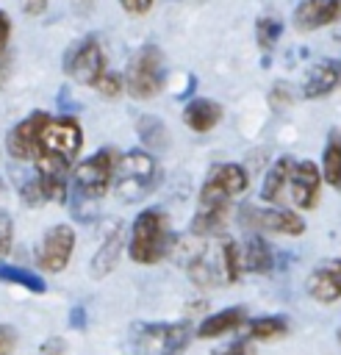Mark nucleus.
Segmentation results:
<instances>
[{
	"label": "nucleus",
	"mask_w": 341,
	"mask_h": 355,
	"mask_svg": "<svg viewBox=\"0 0 341 355\" xmlns=\"http://www.w3.org/2000/svg\"><path fill=\"white\" fill-rule=\"evenodd\" d=\"M172 250V225L166 211L161 208H144L133 227H130V241H128V252L136 263H158L161 258H166V252Z\"/></svg>",
	"instance_id": "nucleus-1"
},
{
	"label": "nucleus",
	"mask_w": 341,
	"mask_h": 355,
	"mask_svg": "<svg viewBox=\"0 0 341 355\" xmlns=\"http://www.w3.org/2000/svg\"><path fill=\"white\" fill-rule=\"evenodd\" d=\"M158 183H161V166L152 153L128 150L125 155H119L111 189L122 202H136V200L147 197Z\"/></svg>",
	"instance_id": "nucleus-2"
},
{
	"label": "nucleus",
	"mask_w": 341,
	"mask_h": 355,
	"mask_svg": "<svg viewBox=\"0 0 341 355\" xmlns=\"http://www.w3.org/2000/svg\"><path fill=\"white\" fill-rule=\"evenodd\" d=\"M164 78H166V69H164V53L158 44L139 47L122 75L125 92L133 100H152L164 89Z\"/></svg>",
	"instance_id": "nucleus-3"
},
{
	"label": "nucleus",
	"mask_w": 341,
	"mask_h": 355,
	"mask_svg": "<svg viewBox=\"0 0 341 355\" xmlns=\"http://www.w3.org/2000/svg\"><path fill=\"white\" fill-rule=\"evenodd\" d=\"M119 153L114 147H103L94 155H89L86 161H80L72 172V183L67 186V191L89 197V200H103V194L111 189L114 180V169H116Z\"/></svg>",
	"instance_id": "nucleus-4"
},
{
	"label": "nucleus",
	"mask_w": 341,
	"mask_h": 355,
	"mask_svg": "<svg viewBox=\"0 0 341 355\" xmlns=\"http://www.w3.org/2000/svg\"><path fill=\"white\" fill-rule=\"evenodd\" d=\"M80 144H83V133H80V125L72 116H55V119L50 116V122L44 125V130L39 136L36 158L58 161V164L69 166L75 161V155L80 153Z\"/></svg>",
	"instance_id": "nucleus-5"
},
{
	"label": "nucleus",
	"mask_w": 341,
	"mask_h": 355,
	"mask_svg": "<svg viewBox=\"0 0 341 355\" xmlns=\"http://www.w3.org/2000/svg\"><path fill=\"white\" fill-rule=\"evenodd\" d=\"M133 333L144 355H180L191 341L189 322H144L136 324Z\"/></svg>",
	"instance_id": "nucleus-6"
},
{
	"label": "nucleus",
	"mask_w": 341,
	"mask_h": 355,
	"mask_svg": "<svg viewBox=\"0 0 341 355\" xmlns=\"http://www.w3.org/2000/svg\"><path fill=\"white\" fill-rule=\"evenodd\" d=\"M238 222L258 233H280V236H302L305 233V222L297 214L277 208V205L244 202V205H238Z\"/></svg>",
	"instance_id": "nucleus-7"
},
{
	"label": "nucleus",
	"mask_w": 341,
	"mask_h": 355,
	"mask_svg": "<svg viewBox=\"0 0 341 355\" xmlns=\"http://www.w3.org/2000/svg\"><path fill=\"white\" fill-rule=\"evenodd\" d=\"M64 72L75 80V83H83V86H91L105 75V55H103V47L97 42V36H86L80 42H75L67 55H64Z\"/></svg>",
	"instance_id": "nucleus-8"
},
{
	"label": "nucleus",
	"mask_w": 341,
	"mask_h": 355,
	"mask_svg": "<svg viewBox=\"0 0 341 355\" xmlns=\"http://www.w3.org/2000/svg\"><path fill=\"white\" fill-rule=\"evenodd\" d=\"M319 186H322V172L313 161H291L286 180V202L311 211L319 202Z\"/></svg>",
	"instance_id": "nucleus-9"
},
{
	"label": "nucleus",
	"mask_w": 341,
	"mask_h": 355,
	"mask_svg": "<svg viewBox=\"0 0 341 355\" xmlns=\"http://www.w3.org/2000/svg\"><path fill=\"white\" fill-rule=\"evenodd\" d=\"M47 122H50V114L47 111H33L25 119H19L8 130V136H6L8 155L17 158V161H33L36 158V150H39V136H42V130H44Z\"/></svg>",
	"instance_id": "nucleus-10"
},
{
	"label": "nucleus",
	"mask_w": 341,
	"mask_h": 355,
	"mask_svg": "<svg viewBox=\"0 0 341 355\" xmlns=\"http://www.w3.org/2000/svg\"><path fill=\"white\" fill-rule=\"evenodd\" d=\"M75 252V230L69 225H53L44 236H42V244L36 250V263L44 269V272H61L69 258Z\"/></svg>",
	"instance_id": "nucleus-11"
},
{
	"label": "nucleus",
	"mask_w": 341,
	"mask_h": 355,
	"mask_svg": "<svg viewBox=\"0 0 341 355\" xmlns=\"http://www.w3.org/2000/svg\"><path fill=\"white\" fill-rule=\"evenodd\" d=\"M341 86V61L335 58H319L311 64L302 80V97L305 100H322L333 94Z\"/></svg>",
	"instance_id": "nucleus-12"
},
{
	"label": "nucleus",
	"mask_w": 341,
	"mask_h": 355,
	"mask_svg": "<svg viewBox=\"0 0 341 355\" xmlns=\"http://www.w3.org/2000/svg\"><path fill=\"white\" fill-rule=\"evenodd\" d=\"M305 288L316 302L324 305L341 300V258H330L313 266V272L305 280Z\"/></svg>",
	"instance_id": "nucleus-13"
},
{
	"label": "nucleus",
	"mask_w": 341,
	"mask_h": 355,
	"mask_svg": "<svg viewBox=\"0 0 341 355\" xmlns=\"http://www.w3.org/2000/svg\"><path fill=\"white\" fill-rule=\"evenodd\" d=\"M341 19V0H299L294 8V28L308 33Z\"/></svg>",
	"instance_id": "nucleus-14"
},
{
	"label": "nucleus",
	"mask_w": 341,
	"mask_h": 355,
	"mask_svg": "<svg viewBox=\"0 0 341 355\" xmlns=\"http://www.w3.org/2000/svg\"><path fill=\"white\" fill-rule=\"evenodd\" d=\"M205 186H211V189H216V191H222V194H227V197H238V194L247 191L250 178H247V169H244L241 164L227 161V164H213V166L208 169Z\"/></svg>",
	"instance_id": "nucleus-15"
},
{
	"label": "nucleus",
	"mask_w": 341,
	"mask_h": 355,
	"mask_svg": "<svg viewBox=\"0 0 341 355\" xmlns=\"http://www.w3.org/2000/svg\"><path fill=\"white\" fill-rule=\"evenodd\" d=\"M222 116H225V108H222L216 100H211V97H194V100H189L186 108H183V122H186V128H191L194 133H208V130H213V128L222 122Z\"/></svg>",
	"instance_id": "nucleus-16"
},
{
	"label": "nucleus",
	"mask_w": 341,
	"mask_h": 355,
	"mask_svg": "<svg viewBox=\"0 0 341 355\" xmlns=\"http://www.w3.org/2000/svg\"><path fill=\"white\" fill-rule=\"evenodd\" d=\"M125 244V236H122V225L114 222L105 236H103V244L97 247V252L91 255V263H89V275L91 277H105L114 266H116V258H119V250Z\"/></svg>",
	"instance_id": "nucleus-17"
},
{
	"label": "nucleus",
	"mask_w": 341,
	"mask_h": 355,
	"mask_svg": "<svg viewBox=\"0 0 341 355\" xmlns=\"http://www.w3.org/2000/svg\"><path fill=\"white\" fill-rule=\"evenodd\" d=\"M238 261H241V272H255V275H266L274 266V255L272 247L263 236H247L244 247H238Z\"/></svg>",
	"instance_id": "nucleus-18"
},
{
	"label": "nucleus",
	"mask_w": 341,
	"mask_h": 355,
	"mask_svg": "<svg viewBox=\"0 0 341 355\" xmlns=\"http://www.w3.org/2000/svg\"><path fill=\"white\" fill-rule=\"evenodd\" d=\"M241 324H247V308L244 305H230V308L216 311L208 319H202L200 327H197V336L200 338H219L225 333L238 330Z\"/></svg>",
	"instance_id": "nucleus-19"
},
{
	"label": "nucleus",
	"mask_w": 341,
	"mask_h": 355,
	"mask_svg": "<svg viewBox=\"0 0 341 355\" xmlns=\"http://www.w3.org/2000/svg\"><path fill=\"white\" fill-rule=\"evenodd\" d=\"M291 155H280L272 169L266 172L263 178V186H261V200L266 205H277V202H286V180H288V169H291Z\"/></svg>",
	"instance_id": "nucleus-20"
},
{
	"label": "nucleus",
	"mask_w": 341,
	"mask_h": 355,
	"mask_svg": "<svg viewBox=\"0 0 341 355\" xmlns=\"http://www.w3.org/2000/svg\"><path fill=\"white\" fill-rule=\"evenodd\" d=\"M322 178L341 191V130H330L322 153Z\"/></svg>",
	"instance_id": "nucleus-21"
},
{
	"label": "nucleus",
	"mask_w": 341,
	"mask_h": 355,
	"mask_svg": "<svg viewBox=\"0 0 341 355\" xmlns=\"http://www.w3.org/2000/svg\"><path fill=\"white\" fill-rule=\"evenodd\" d=\"M213 261H216V269H219V277L225 283H236L241 277V261H238V244L233 239H222L216 252H213Z\"/></svg>",
	"instance_id": "nucleus-22"
},
{
	"label": "nucleus",
	"mask_w": 341,
	"mask_h": 355,
	"mask_svg": "<svg viewBox=\"0 0 341 355\" xmlns=\"http://www.w3.org/2000/svg\"><path fill=\"white\" fill-rule=\"evenodd\" d=\"M288 333L286 316H255L247 322V338L250 341H274Z\"/></svg>",
	"instance_id": "nucleus-23"
},
{
	"label": "nucleus",
	"mask_w": 341,
	"mask_h": 355,
	"mask_svg": "<svg viewBox=\"0 0 341 355\" xmlns=\"http://www.w3.org/2000/svg\"><path fill=\"white\" fill-rule=\"evenodd\" d=\"M0 280L11 283V286H22V288H28L33 294H42L47 288L42 275H36V272H30L25 266H14V263H0Z\"/></svg>",
	"instance_id": "nucleus-24"
},
{
	"label": "nucleus",
	"mask_w": 341,
	"mask_h": 355,
	"mask_svg": "<svg viewBox=\"0 0 341 355\" xmlns=\"http://www.w3.org/2000/svg\"><path fill=\"white\" fill-rule=\"evenodd\" d=\"M136 130H139V139H141V144H147L150 150H164V147L169 144V133H166V125H164L158 116H150V114L139 116V122H136Z\"/></svg>",
	"instance_id": "nucleus-25"
},
{
	"label": "nucleus",
	"mask_w": 341,
	"mask_h": 355,
	"mask_svg": "<svg viewBox=\"0 0 341 355\" xmlns=\"http://www.w3.org/2000/svg\"><path fill=\"white\" fill-rule=\"evenodd\" d=\"M280 33H283V22H280L274 14L258 17V22H255V42H258V47H261L263 53H269V50L277 44Z\"/></svg>",
	"instance_id": "nucleus-26"
},
{
	"label": "nucleus",
	"mask_w": 341,
	"mask_h": 355,
	"mask_svg": "<svg viewBox=\"0 0 341 355\" xmlns=\"http://www.w3.org/2000/svg\"><path fill=\"white\" fill-rule=\"evenodd\" d=\"M11 175H14V186H17V191H19V197H22V202L25 205H39L44 197H42V189H39V180H36V172H22V169H11Z\"/></svg>",
	"instance_id": "nucleus-27"
},
{
	"label": "nucleus",
	"mask_w": 341,
	"mask_h": 355,
	"mask_svg": "<svg viewBox=\"0 0 341 355\" xmlns=\"http://www.w3.org/2000/svg\"><path fill=\"white\" fill-rule=\"evenodd\" d=\"M64 200L69 205L72 219L75 222H83V225H89L97 216V211H100V200H89V197H80V194H72V191H67Z\"/></svg>",
	"instance_id": "nucleus-28"
},
{
	"label": "nucleus",
	"mask_w": 341,
	"mask_h": 355,
	"mask_svg": "<svg viewBox=\"0 0 341 355\" xmlns=\"http://www.w3.org/2000/svg\"><path fill=\"white\" fill-rule=\"evenodd\" d=\"M94 89H97L103 97H119V94H122V89H125V80H122V75H116V72H108V69H105V75L94 83Z\"/></svg>",
	"instance_id": "nucleus-29"
},
{
	"label": "nucleus",
	"mask_w": 341,
	"mask_h": 355,
	"mask_svg": "<svg viewBox=\"0 0 341 355\" xmlns=\"http://www.w3.org/2000/svg\"><path fill=\"white\" fill-rule=\"evenodd\" d=\"M11 239H14V225H11L8 214L0 211V255H6L11 250Z\"/></svg>",
	"instance_id": "nucleus-30"
},
{
	"label": "nucleus",
	"mask_w": 341,
	"mask_h": 355,
	"mask_svg": "<svg viewBox=\"0 0 341 355\" xmlns=\"http://www.w3.org/2000/svg\"><path fill=\"white\" fill-rule=\"evenodd\" d=\"M269 103H272V108H286V105H291V92H288V86L286 83H277L272 92H269Z\"/></svg>",
	"instance_id": "nucleus-31"
},
{
	"label": "nucleus",
	"mask_w": 341,
	"mask_h": 355,
	"mask_svg": "<svg viewBox=\"0 0 341 355\" xmlns=\"http://www.w3.org/2000/svg\"><path fill=\"white\" fill-rule=\"evenodd\" d=\"M152 3H155V0H119L122 11L130 14V17H144V14L152 8Z\"/></svg>",
	"instance_id": "nucleus-32"
},
{
	"label": "nucleus",
	"mask_w": 341,
	"mask_h": 355,
	"mask_svg": "<svg viewBox=\"0 0 341 355\" xmlns=\"http://www.w3.org/2000/svg\"><path fill=\"white\" fill-rule=\"evenodd\" d=\"M17 344V330L11 324H0V355H11Z\"/></svg>",
	"instance_id": "nucleus-33"
},
{
	"label": "nucleus",
	"mask_w": 341,
	"mask_h": 355,
	"mask_svg": "<svg viewBox=\"0 0 341 355\" xmlns=\"http://www.w3.org/2000/svg\"><path fill=\"white\" fill-rule=\"evenodd\" d=\"M213 355H255V349H252V344H250V338H247V341H233L230 347L216 349Z\"/></svg>",
	"instance_id": "nucleus-34"
},
{
	"label": "nucleus",
	"mask_w": 341,
	"mask_h": 355,
	"mask_svg": "<svg viewBox=\"0 0 341 355\" xmlns=\"http://www.w3.org/2000/svg\"><path fill=\"white\" fill-rule=\"evenodd\" d=\"M64 349H67L64 338L53 336V338H47V341H44L42 347H39V355H64Z\"/></svg>",
	"instance_id": "nucleus-35"
},
{
	"label": "nucleus",
	"mask_w": 341,
	"mask_h": 355,
	"mask_svg": "<svg viewBox=\"0 0 341 355\" xmlns=\"http://www.w3.org/2000/svg\"><path fill=\"white\" fill-rule=\"evenodd\" d=\"M8 36H11V17L0 11V53L8 50Z\"/></svg>",
	"instance_id": "nucleus-36"
},
{
	"label": "nucleus",
	"mask_w": 341,
	"mask_h": 355,
	"mask_svg": "<svg viewBox=\"0 0 341 355\" xmlns=\"http://www.w3.org/2000/svg\"><path fill=\"white\" fill-rule=\"evenodd\" d=\"M19 3H22V11L30 17H39L47 8V0H19Z\"/></svg>",
	"instance_id": "nucleus-37"
},
{
	"label": "nucleus",
	"mask_w": 341,
	"mask_h": 355,
	"mask_svg": "<svg viewBox=\"0 0 341 355\" xmlns=\"http://www.w3.org/2000/svg\"><path fill=\"white\" fill-rule=\"evenodd\" d=\"M8 75H11V55H8V50H3L0 53V89L6 86Z\"/></svg>",
	"instance_id": "nucleus-38"
},
{
	"label": "nucleus",
	"mask_w": 341,
	"mask_h": 355,
	"mask_svg": "<svg viewBox=\"0 0 341 355\" xmlns=\"http://www.w3.org/2000/svg\"><path fill=\"white\" fill-rule=\"evenodd\" d=\"M69 327H75V330H83V327H86V313H83V308H72V313H69Z\"/></svg>",
	"instance_id": "nucleus-39"
},
{
	"label": "nucleus",
	"mask_w": 341,
	"mask_h": 355,
	"mask_svg": "<svg viewBox=\"0 0 341 355\" xmlns=\"http://www.w3.org/2000/svg\"><path fill=\"white\" fill-rule=\"evenodd\" d=\"M335 336H338V344H341V327H338V333H335Z\"/></svg>",
	"instance_id": "nucleus-40"
},
{
	"label": "nucleus",
	"mask_w": 341,
	"mask_h": 355,
	"mask_svg": "<svg viewBox=\"0 0 341 355\" xmlns=\"http://www.w3.org/2000/svg\"><path fill=\"white\" fill-rule=\"evenodd\" d=\"M0 191H3V180H0Z\"/></svg>",
	"instance_id": "nucleus-41"
}]
</instances>
